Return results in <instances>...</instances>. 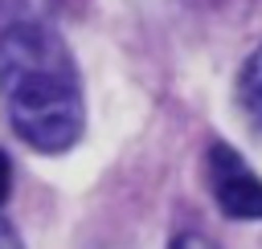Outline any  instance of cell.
I'll return each instance as SVG.
<instances>
[{
    "label": "cell",
    "mask_w": 262,
    "mask_h": 249,
    "mask_svg": "<svg viewBox=\"0 0 262 249\" xmlns=\"http://www.w3.org/2000/svg\"><path fill=\"white\" fill-rule=\"evenodd\" d=\"M8 192H12V163H8V155L0 151V204L8 200Z\"/></svg>",
    "instance_id": "5"
},
{
    "label": "cell",
    "mask_w": 262,
    "mask_h": 249,
    "mask_svg": "<svg viewBox=\"0 0 262 249\" xmlns=\"http://www.w3.org/2000/svg\"><path fill=\"white\" fill-rule=\"evenodd\" d=\"M0 249H25V245H20V237H16V229H12L4 216H0Z\"/></svg>",
    "instance_id": "6"
},
{
    "label": "cell",
    "mask_w": 262,
    "mask_h": 249,
    "mask_svg": "<svg viewBox=\"0 0 262 249\" xmlns=\"http://www.w3.org/2000/svg\"><path fill=\"white\" fill-rule=\"evenodd\" d=\"M205 180H209V192H213L217 208L229 220H262V180L254 176V167L229 143L209 147Z\"/></svg>",
    "instance_id": "2"
},
{
    "label": "cell",
    "mask_w": 262,
    "mask_h": 249,
    "mask_svg": "<svg viewBox=\"0 0 262 249\" xmlns=\"http://www.w3.org/2000/svg\"><path fill=\"white\" fill-rule=\"evenodd\" d=\"M237 102L254 122H262V45L246 57V65L237 73Z\"/></svg>",
    "instance_id": "3"
},
{
    "label": "cell",
    "mask_w": 262,
    "mask_h": 249,
    "mask_svg": "<svg viewBox=\"0 0 262 249\" xmlns=\"http://www.w3.org/2000/svg\"><path fill=\"white\" fill-rule=\"evenodd\" d=\"M0 102L16 139L41 155L70 151L86 131L82 78L49 0H0Z\"/></svg>",
    "instance_id": "1"
},
{
    "label": "cell",
    "mask_w": 262,
    "mask_h": 249,
    "mask_svg": "<svg viewBox=\"0 0 262 249\" xmlns=\"http://www.w3.org/2000/svg\"><path fill=\"white\" fill-rule=\"evenodd\" d=\"M168 249H217V241H209L205 233H180Z\"/></svg>",
    "instance_id": "4"
}]
</instances>
